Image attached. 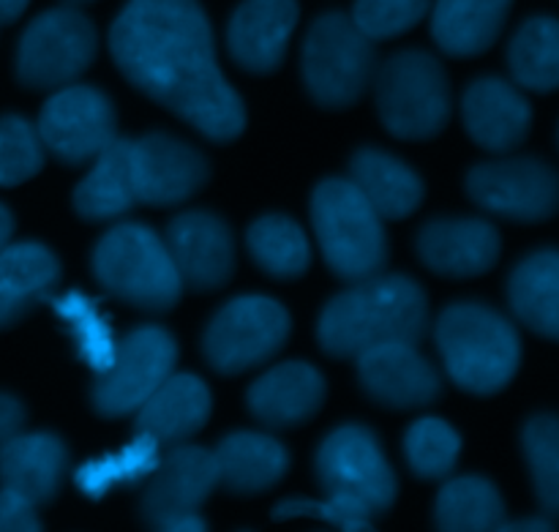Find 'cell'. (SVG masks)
<instances>
[{"label":"cell","mask_w":559,"mask_h":532,"mask_svg":"<svg viewBox=\"0 0 559 532\" xmlns=\"http://www.w3.org/2000/svg\"><path fill=\"white\" fill-rule=\"evenodd\" d=\"M109 49L131 85L213 142L243 131L246 109L222 74L211 25L197 0H129Z\"/></svg>","instance_id":"6da1fadb"},{"label":"cell","mask_w":559,"mask_h":532,"mask_svg":"<svg viewBox=\"0 0 559 532\" xmlns=\"http://www.w3.org/2000/svg\"><path fill=\"white\" fill-rule=\"evenodd\" d=\"M429 326V304L420 284L404 276H369L353 282L322 309L317 339L333 358H358L388 342L418 344Z\"/></svg>","instance_id":"7a4b0ae2"},{"label":"cell","mask_w":559,"mask_h":532,"mask_svg":"<svg viewBox=\"0 0 559 532\" xmlns=\"http://www.w3.org/2000/svg\"><path fill=\"white\" fill-rule=\"evenodd\" d=\"M437 347L451 380L478 397H491L511 386L522 364L516 328L500 311L480 304H456L442 311Z\"/></svg>","instance_id":"3957f363"},{"label":"cell","mask_w":559,"mask_h":532,"mask_svg":"<svg viewBox=\"0 0 559 532\" xmlns=\"http://www.w3.org/2000/svg\"><path fill=\"white\" fill-rule=\"evenodd\" d=\"M311 222L328 268L344 282L382 273L388 262L385 218L369 205L353 180H322L311 197Z\"/></svg>","instance_id":"277c9868"},{"label":"cell","mask_w":559,"mask_h":532,"mask_svg":"<svg viewBox=\"0 0 559 532\" xmlns=\"http://www.w3.org/2000/svg\"><path fill=\"white\" fill-rule=\"evenodd\" d=\"M93 273L109 295L145 311L173 309L183 293L167 240L145 224H118L98 240Z\"/></svg>","instance_id":"5b68a950"},{"label":"cell","mask_w":559,"mask_h":532,"mask_svg":"<svg viewBox=\"0 0 559 532\" xmlns=\"http://www.w3.org/2000/svg\"><path fill=\"white\" fill-rule=\"evenodd\" d=\"M382 126L399 140H429L451 118V87L440 60L420 49L399 52L377 76Z\"/></svg>","instance_id":"8992f818"},{"label":"cell","mask_w":559,"mask_h":532,"mask_svg":"<svg viewBox=\"0 0 559 532\" xmlns=\"http://www.w3.org/2000/svg\"><path fill=\"white\" fill-rule=\"evenodd\" d=\"M374 76V47L353 16L322 14L304 44V80L322 107L342 109L358 102Z\"/></svg>","instance_id":"52a82bcc"},{"label":"cell","mask_w":559,"mask_h":532,"mask_svg":"<svg viewBox=\"0 0 559 532\" xmlns=\"http://www.w3.org/2000/svg\"><path fill=\"white\" fill-rule=\"evenodd\" d=\"M96 27L76 9H49L22 33L16 76L22 85L49 91L71 85L96 58Z\"/></svg>","instance_id":"ba28073f"},{"label":"cell","mask_w":559,"mask_h":532,"mask_svg":"<svg viewBox=\"0 0 559 532\" xmlns=\"http://www.w3.org/2000/svg\"><path fill=\"white\" fill-rule=\"evenodd\" d=\"M289 336V315L265 295H243L222 306L207 326L202 350L222 375H240L271 360Z\"/></svg>","instance_id":"9c48e42d"},{"label":"cell","mask_w":559,"mask_h":532,"mask_svg":"<svg viewBox=\"0 0 559 532\" xmlns=\"http://www.w3.org/2000/svg\"><path fill=\"white\" fill-rule=\"evenodd\" d=\"M317 478L328 495L360 503L366 511H388L396 500V475L382 453L380 440L366 426H338L317 453Z\"/></svg>","instance_id":"30bf717a"},{"label":"cell","mask_w":559,"mask_h":532,"mask_svg":"<svg viewBox=\"0 0 559 532\" xmlns=\"http://www.w3.org/2000/svg\"><path fill=\"white\" fill-rule=\"evenodd\" d=\"M178 344L164 328L142 326L115 347V358L93 386V407L104 418L136 413L173 375Z\"/></svg>","instance_id":"8fae6325"},{"label":"cell","mask_w":559,"mask_h":532,"mask_svg":"<svg viewBox=\"0 0 559 532\" xmlns=\"http://www.w3.org/2000/svg\"><path fill=\"white\" fill-rule=\"evenodd\" d=\"M475 205L511 222H546L559 211V173L540 158H500L467 175Z\"/></svg>","instance_id":"7c38bea8"},{"label":"cell","mask_w":559,"mask_h":532,"mask_svg":"<svg viewBox=\"0 0 559 532\" xmlns=\"http://www.w3.org/2000/svg\"><path fill=\"white\" fill-rule=\"evenodd\" d=\"M115 109L102 91L63 85L41 109L38 137L44 147L69 167L87 164L107 151L118 137Z\"/></svg>","instance_id":"4fadbf2b"},{"label":"cell","mask_w":559,"mask_h":532,"mask_svg":"<svg viewBox=\"0 0 559 532\" xmlns=\"http://www.w3.org/2000/svg\"><path fill=\"white\" fill-rule=\"evenodd\" d=\"M131 169L136 200L147 205H180L207 180L205 156L167 134L131 140Z\"/></svg>","instance_id":"5bb4252c"},{"label":"cell","mask_w":559,"mask_h":532,"mask_svg":"<svg viewBox=\"0 0 559 532\" xmlns=\"http://www.w3.org/2000/svg\"><path fill=\"white\" fill-rule=\"evenodd\" d=\"M147 489L142 497V511L153 528L162 530L173 519L186 513H200L202 503L218 486L216 459L211 451L180 442L164 462L147 475Z\"/></svg>","instance_id":"9a60e30c"},{"label":"cell","mask_w":559,"mask_h":532,"mask_svg":"<svg viewBox=\"0 0 559 532\" xmlns=\"http://www.w3.org/2000/svg\"><path fill=\"white\" fill-rule=\"evenodd\" d=\"M167 249L183 287L218 289L235 271V244L229 227L213 213H180L169 222Z\"/></svg>","instance_id":"2e32d148"},{"label":"cell","mask_w":559,"mask_h":532,"mask_svg":"<svg viewBox=\"0 0 559 532\" xmlns=\"http://www.w3.org/2000/svg\"><path fill=\"white\" fill-rule=\"evenodd\" d=\"M358 377L377 404L413 410L440 397V375L409 342H388L358 355Z\"/></svg>","instance_id":"e0dca14e"},{"label":"cell","mask_w":559,"mask_h":532,"mask_svg":"<svg viewBox=\"0 0 559 532\" xmlns=\"http://www.w3.org/2000/svg\"><path fill=\"white\" fill-rule=\"evenodd\" d=\"M500 233L484 218H437L418 235L426 268L448 279L484 276L500 260Z\"/></svg>","instance_id":"ac0fdd59"},{"label":"cell","mask_w":559,"mask_h":532,"mask_svg":"<svg viewBox=\"0 0 559 532\" xmlns=\"http://www.w3.org/2000/svg\"><path fill=\"white\" fill-rule=\"evenodd\" d=\"M298 25V0H243L227 27L233 58L251 74H271Z\"/></svg>","instance_id":"d6986e66"},{"label":"cell","mask_w":559,"mask_h":532,"mask_svg":"<svg viewBox=\"0 0 559 532\" xmlns=\"http://www.w3.org/2000/svg\"><path fill=\"white\" fill-rule=\"evenodd\" d=\"M464 126L480 147L508 153L527 140L533 129V107L516 85L500 76L473 82L462 102Z\"/></svg>","instance_id":"ffe728a7"},{"label":"cell","mask_w":559,"mask_h":532,"mask_svg":"<svg viewBox=\"0 0 559 532\" xmlns=\"http://www.w3.org/2000/svg\"><path fill=\"white\" fill-rule=\"evenodd\" d=\"M325 402V380L300 360L273 366L249 391V410L271 429H293L306 424Z\"/></svg>","instance_id":"44dd1931"},{"label":"cell","mask_w":559,"mask_h":532,"mask_svg":"<svg viewBox=\"0 0 559 532\" xmlns=\"http://www.w3.org/2000/svg\"><path fill=\"white\" fill-rule=\"evenodd\" d=\"M211 407V391L200 377L169 375L136 410V429L153 437L158 448L180 446L207 424Z\"/></svg>","instance_id":"7402d4cb"},{"label":"cell","mask_w":559,"mask_h":532,"mask_svg":"<svg viewBox=\"0 0 559 532\" xmlns=\"http://www.w3.org/2000/svg\"><path fill=\"white\" fill-rule=\"evenodd\" d=\"M66 446L55 435H16L0 451V486L44 506L60 489L66 473Z\"/></svg>","instance_id":"603a6c76"},{"label":"cell","mask_w":559,"mask_h":532,"mask_svg":"<svg viewBox=\"0 0 559 532\" xmlns=\"http://www.w3.org/2000/svg\"><path fill=\"white\" fill-rule=\"evenodd\" d=\"M218 484L235 495H260L287 475L289 457L284 446L260 431H235L213 451Z\"/></svg>","instance_id":"cb8c5ba5"},{"label":"cell","mask_w":559,"mask_h":532,"mask_svg":"<svg viewBox=\"0 0 559 532\" xmlns=\"http://www.w3.org/2000/svg\"><path fill=\"white\" fill-rule=\"evenodd\" d=\"M60 265L41 244H16L0 249V328L14 326L38 300L52 293Z\"/></svg>","instance_id":"d4e9b609"},{"label":"cell","mask_w":559,"mask_h":532,"mask_svg":"<svg viewBox=\"0 0 559 532\" xmlns=\"http://www.w3.org/2000/svg\"><path fill=\"white\" fill-rule=\"evenodd\" d=\"M513 0H437L431 33L442 52L475 58L486 52L508 20Z\"/></svg>","instance_id":"484cf974"},{"label":"cell","mask_w":559,"mask_h":532,"mask_svg":"<svg viewBox=\"0 0 559 532\" xmlns=\"http://www.w3.org/2000/svg\"><path fill=\"white\" fill-rule=\"evenodd\" d=\"M508 300L530 331L559 342V251L544 249L524 257L511 273Z\"/></svg>","instance_id":"4316f807"},{"label":"cell","mask_w":559,"mask_h":532,"mask_svg":"<svg viewBox=\"0 0 559 532\" xmlns=\"http://www.w3.org/2000/svg\"><path fill=\"white\" fill-rule=\"evenodd\" d=\"M134 169H131V140H115L93 158L91 173L74 191V208L87 222H109L136 205Z\"/></svg>","instance_id":"83f0119b"},{"label":"cell","mask_w":559,"mask_h":532,"mask_svg":"<svg viewBox=\"0 0 559 532\" xmlns=\"http://www.w3.org/2000/svg\"><path fill=\"white\" fill-rule=\"evenodd\" d=\"M349 173V180L382 218H404L424 202V180L407 164L374 147L355 153Z\"/></svg>","instance_id":"f1b7e54d"},{"label":"cell","mask_w":559,"mask_h":532,"mask_svg":"<svg viewBox=\"0 0 559 532\" xmlns=\"http://www.w3.org/2000/svg\"><path fill=\"white\" fill-rule=\"evenodd\" d=\"M513 80L535 93L559 91V20L533 16L524 22L508 47Z\"/></svg>","instance_id":"f546056e"},{"label":"cell","mask_w":559,"mask_h":532,"mask_svg":"<svg viewBox=\"0 0 559 532\" xmlns=\"http://www.w3.org/2000/svg\"><path fill=\"white\" fill-rule=\"evenodd\" d=\"M437 528L451 532L500 530L506 522V503L491 481L478 475L453 478L437 497Z\"/></svg>","instance_id":"4dcf8cb0"},{"label":"cell","mask_w":559,"mask_h":532,"mask_svg":"<svg viewBox=\"0 0 559 532\" xmlns=\"http://www.w3.org/2000/svg\"><path fill=\"white\" fill-rule=\"evenodd\" d=\"M246 240H249V251L257 265L273 279L300 276L311 262V249L304 229L293 218L278 216V213L257 218L249 227Z\"/></svg>","instance_id":"1f68e13d"},{"label":"cell","mask_w":559,"mask_h":532,"mask_svg":"<svg viewBox=\"0 0 559 532\" xmlns=\"http://www.w3.org/2000/svg\"><path fill=\"white\" fill-rule=\"evenodd\" d=\"M524 457L533 475L535 497L549 519H559V418L535 415L522 431Z\"/></svg>","instance_id":"d6a6232c"},{"label":"cell","mask_w":559,"mask_h":532,"mask_svg":"<svg viewBox=\"0 0 559 532\" xmlns=\"http://www.w3.org/2000/svg\"><path fill=\"white\" fill-rule=\"evenodd\" d=\"M158 464V442L147 435H136L134 442L120 448L112 457L87 462L85 468L76 470V486L87 497H102L112 489L115 484H136L147 478Z\"/></svg>","instance_id":"836d02e7"},{"label":"cell","mask_w":559,"mask_h":532,"mask_svg":"<svg viewBox=\"0 0 559 532\" xmlns=\"http://www.w3.org/2000/svg\"><path fill=\"white\" fill-rule=\"evenodd\" d=\"M404 451H407V462L418 478L440 481L456 468L462 437L445 421L420 418L409 426Z\"/></svg>","instance_id":"e575fe53"},{"label":"cell","mask_w":559,"mask_h":532,"mask_svg":"<svg viewBox=\"0 0 559 532\" xmlns=\"http://www.w3.org/2000/svg\"><path fill=\"white\" fill-rule=\"evenodd\" d=\"M55 311L69 322L71 333L76 339V347H80L82 358L87 360L96 375H102L115 358V339L112 331L107 326V317L98 311V306L93 304L87 295L82 293H69L63 298L55 300Z\"/></svg>","instance_id":"d590c367"},{"label":"cell","mask_w":559,"mask_h":532,"mask_svg":"<svg viewBox=\"0 0 559 532\" xmlns=\"http://www.w3.org/2000/svg\"><path fill=\"white\" fill-rule=\"evenodd\" d=\"M44 167V142L25 118H0V186H20Z\"/></svg>","instance_id":"8d00e7d4"},{"label":"cell","mask_w":559,"mask_h":532,"mask_svg":"<svg viewBox=\"0 0 559 532\" xmlns=\"http://www.w3.org/2000/svg\"><path fill=\"white\" fill-rule=\"evenodd\" d=\"M426 11L429 0H355L353 22L371 42H382L418 25Z\"/></svg>","instance_id":"74e56055"},{"label":"cell","mask_w":559,"mask_h":532,"mask_svg":"<svg viewBox=\"0 0 559 532\" xmlns=\"http://www.w3.org/2000/svg\"><path fill=\"white\" fill-rule=\"evenodd\" d=\"M276 519H320L336 530L364 532L371 530V513L360 503L342 495H328L325 503L320 500H287L273 508Z\"/></svg>","instance_id":"f35d334b"},{"label":"cell","mask_w":559,"mask_h":532,"mask_svg":"<svg viewBox=\"0 0 559 532\" xmlns=\"http://www.w3.org/2000/svg\"><path fill=\"white\" fill-rule=\"evenodd\" d=\"M41 522L36 517V506L16 492H0V532H36Z\"/></svg>","instance_id":"ab89813d"},{"label":"cell","mask_w":559,"mask_h":532,"mask_svg":"<svg viewBox=\"0 0 559 532\" xmlns=\"http://www.w3.org/2000/svg\"><path fill=\"white\" fill-rule=\"evenodd\" d=\"M22 424H25V410H22V404L16 399L0 393V451L20 435Z\"/></svg>","instance_id":"60d3db41"},{"label":"cell","mask_w":559,"mask_h":532,"mask_svg":"<svg viewBox=\"0 0 559 532\" xmlns=\"http://www.w3.org/2000/svg\"><path fill=\"white\" fill-rule=\"evenodd\" d=\"M500 530L511 532H551L557 530V524L549 517H535V519H522V522H502Z\"/></svg>","instance_id":"b9f144b4"},{"label":"cell","mask_w":559,"mask_h":532,"mask_svg":"<svg viewBox=\"0 0 559 532\" xmlns=\"http://www.w3.org/2000/svg\"><path fill=\"white\" fill-rule=\"evenodd\" d=\"M205 528H207V524L202 522L200 513H186V517H178V519H173V522L164 524L162 530H167V532H202Z\"/></svg>","instance_id":"7bdbcfd3"},{"label":"cell","mask_w":559,"mask_h":532,"mask_svg":"<svg viewBox=\"0 0 559 532\" xmlns=\"http://www.w3.org/2000/svg\"><path fill=\"white\" fill-rule=\"evenodd\" d=\"M31 0H0V25H9V22L20 20L22 11L27 9Z\"/></svg>","instance_id":"ee69618b"},{"label":"cell","mask_w":559,"mask_h":532,"mask_svg":"<svg viewBox=\"0 0 559 532\" xmlns=\"http://www.w3.org/2000/svg\"><path fill=\"white\" fill-rule=\"evenodd\" d=\"M11 233H14V218H11L9 208L0 205V249H5V246H9Z\"/></svg>","instance_id":"f6af8a7d"},{"label":"cell","mask_w":559,"mask_h":532,"mask_svg":"<svg viewBox=\"0 0 559 532\" xmlns=\"http://www.w3.org/2000/svg\"><path fill=\"white\" fill-rule=\"evenodd\" d=\"M69 3H91V0H69Z\"/></svg>","instance_id":"bcb514c9"}]
</instances>
